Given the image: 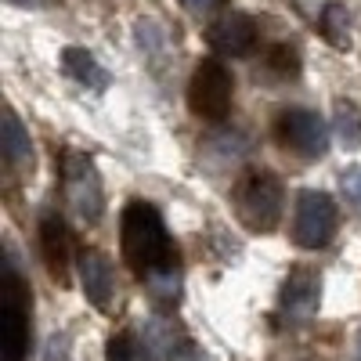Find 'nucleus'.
Masks as SVG:
<instances>
[{"label": "nucleus", "mask_w": 361, "mask_h": 361, "mask_svg": "<svg viewBox=\"0 0 361 361\" xmlns=\"http://www.w3.org/2000/svg\"><path fill=\"white\" fill-rule=\"evenodd\" d=\"M119 246H123L127 267L148 286L152 300L173 304L180 293V253L152 202H127L123 221H119Z\"/></svg>", "instance_id": "f257e3e1"}, {"label": "nucleus", "mask_w": 361, "mask_h": 361, "mask_svg": "<svg viewBox=\"0 0 361 361\" xmlns=\"http://www.w3.org/2000/svg\"><path fill=\"white\" fill-rule=\"evenodd\" d=\"M29 350V289L18 264L4 260V289H0V361H25Z\"/></svg>", "instance_id": "f03ea898"}, {"label": "nucleus", "mask_w": 361, "mask_h": 361, "mask_svg": "<svg viewBox=\"0 0 361 361\" xmlns=\"http://www.w3.org/2000/svg\"><path fill=\"white\" fill-rule=\"evenodd\" d=\"M235 214L250 231H275L282 217V180L271 170H250L235 185Z\"/></svg>", "instance_id": "7ed1b4c3"}, {"label": "nucleus", "mask_w": 361, "mask_h": 361, "mask_svg": "<svg viewBox=\"0 0 361 361\" xmlns=\"http://www.w3.org/2000/svg\"><path fill=\"white\" fill-rule=\"evenodd\" d=\"M62 188H66V199L80 221L94 224L105 214V192H102V177L94 170V159L76 152V148L62 156Z\"/></svg>", "instance_id": "20e7f679"}, {"label": "nucleus", "mask_w": 361, "mask_h": 361, "mask_svg": "<svg viewBox=\"0 0 361 361\" xmlns=\"http://www.w3.org/2000/svg\"><path fill=\"white\" fill-rule=\"evenodd\" d=\"M231 90H235L231 73L217 62V58H202L192 73V80H188V109L199 119L221 123L231 112Z\"/></svg>", "instance_id": "39448f33"}, {"label": "nucleus", "mask_w": 361, "mask_h": 361, "mask_svg": "<svg viewBox=\"0 0 361 361\" xmlns=\"http://www.w3.org/2000/svg\"><path fill=\"white\" fill-rule=\"evenodd\" d=\"M336 235V202L325 192H300L296 199V221H293V238L300 250H322L329 238Z\"/></svg>", "instance_id": "423d86ee"}, {"label": "nucleus", "mask_w": 361, "mask_h": 361, "mask_svg": "<svg viewBox=\"0 0 361 361\" xmlns=\"http://www.w3.org/2000/svg\"><path fill=\"white\" fill-rule=\"evenodd\" d=\"M275 137L304 159H322L329 148V130L311 109H282L275 119Z\"/></svg>", "instance_id": "0eeeda50"}, {"label": "nucleus", "mask_w": 361, "mask_h": 361, "mask_svg": "<svg viewBox=\"0 0 361 361\" xmlns=\"http://www.w3.org/2000/svg\"><path fill=\"white\" fill-rule=\"evenodd\" d=\"M318 300H322V275L311 267H296L282 286L279 304H282V314L289 322H307L318 311Z\"/></svg>", "instance_id": "6e6552de"}, {"label": "nucleus", "mask_w": 361, "mask_h": 361, "mask_svg": "<svg viewBox=\"0 0 361 361\" xmlns=\"http://www.w3.org/2000/svg\"><path fill=\"white\" fill-rule=\"evenodd\" d=\"M209 47L217 54H228V58H243L257 47V22L243 11H231L224 18L214 22L209 29Z\"/></svg>", "instance_id": "1a4fd4ad"}, {"label": "nucleus", "mask_w": 361, "mask_h": 361, "mask_svg": "<svg viewBox=\"0 0 361 361\" xmlns=\"http://www.w3.org/2000/svg\"><path fill=\"white\" fill-rule=\"evenodd\" d=\"M80 286H83V296L98 311L112 307L116 282H112V264L105 260V253H98V250H83L80 253Z\"/></svg>", "instance_id": "9d476101"}, {"label": "nucleus", "mask_w": 361, "mask_h": 361, "mask_svg": "<svg viewBox=\"0 0 361 361\" xmlns=\"http://www.w3.org/2000/svg\"><path fill=\"white\" fill-rule=\"evenodd\" d=\"M40 253H44V264L51 275L58 282H66L69 279V231L62 217L47 214L40 221Z\"/></svg>", "instance_id": "9b49d317"}, {"label": "nucleus", "mask_w": 361, "mask_h": 361, "mask_svg": "<svg viewBox=\"0 0 361 361\" xmlns=\"http://www.w3.org/2000/svg\"><path fill=\"white\" fill-rule=\"evenodd\" d=\"M62 69H66V76H73L76 83H83L90 90L109 87V73L98 66V58L90 51H83V47H66L62 51Z\"/></svg>", "instance_id": "f8f14e48"}, {"label": "nucleus", "mask_w": 361, "mask_h": 361, "mask_svg": "<svg viewBox=\"0 0 361 361\" xmlns=\"http://www.w3.org/2000/svg\"><path fill=\"white\" fill-rule=\"evenodd\" d=\"M141 336H145V354H148V361H173V354L180 350V347H177V329H173V322H166V318H159V314L145 322Z\"/></svg>", "instance_id": "ddd939ff"}, {"label": "nucleus", "mask_w": 361, "mask_h": 361, "mask_svg": "<svg viewBox=\"0 0 361 361\" xmlns=\"http://www.w3.org/2000/svg\"><path fill=\"white\" fill-rule=\"evenodd\" d=\"M0 145H4V159H8L11 166H25L29 159H33V145H29V134H25V127L18 123L15 112L4 116V127H0Z\"/></svg>", "instance_id": "4468645a"}, {"label": "nucleus", "mask_w": 361, "mask_h": 361, "mask_svg": "<svg viewBox=\"0 0 361 361\" xmlns=\"http://www.w3.org/2000/svg\"><path fill=\"white\" fill-rule=\"evenodd\" d=\"M333 134L343 148H361V109L347 98L336 102L333 109Z\"/></svg>", "instance_id": "2eb2a0df"}, {"label": "nucleus", "mask_w": 361, "mask_h": 361, "mask_svg": "<svg viewBox=\"0 0 361 361\" xmlns=\"http://www.w3.org/2000/svg\"><path fill=\"white\" fill-rule=\"evenodd\" d=\"M318 29H322V37L333 44V47H340V51L350 47V33H347V29H350V18H347V8L336 4V0H329V4L322 8Z\"/></svg>", "instance_id": "dca6fc26"}, {"label": "nucleus", "mask_w": 361, "mask_h": 361, "mask_svg": "<svg viewBox=\"0 0 361 361\" xmlns=\"http://www.w3.org/2000/svg\"><path fill=\"white\" fill-rule=\"evenodd\" d=\"M137 47L145 51V58H148L156 69L166 62V37H163V29H159L156 22L137 18Z\"/></svg>", "instance_id": "f3484780"}, {"label": "nucleus", "mask_w": 361, "mask_h": 361, "mask_svg": "<svg viewBox=\"0 0 361 361\" xmlns=\"http://www.w3.org/2000/svg\"><path fill=\"white\" fill-rule=\"evenodd\" d=\"M141 347L134 340V333H116L105 347V361H141Z\"/></svg>", "instance_id": "a211bd4d"}, {"label": "nucleus", "mask_w": 361, "mask_h": 361, "mask_svg": "<svg viewBox=\"0 0 361 361\" xmlns=\"http://www.w3.org/2000/svg\"><path fill=\"white\" fill-rule=\"evenodd\" d=\"M267 66L275 73H282V76H296L300 73V58H296V51L289 44H275L271 54H267Z\"/></svg>", "instance_id": "6ab92c4d"}, {"label": "nucleus", "mask_w": 361, "mask_h": 361, "mask_svg": "<svg viewBox=\"0 0 361 361\" xmlns=\"http://www.w3.org/2000/svg\"><path fill=\"white\" fill-rule=\"evenodd\" d=\"M340 188H343L347 202L361 214V170H357V166H350V170H343V173H340Z\"/></svg>", "instance_id": "aec40b11"}, {"label": "nucleus", "mask_w": 361, "mask_h": 361, "mask_svg": "<svg viewBox=\"0 0 361 361\" xmlns=\"http://www.w3.org/2000/svg\"><path fill=\"white\" fill-rule=\"evenodd\" d=\"M66 350H69V333H54V336L47 340L44 361H66Z\"/></svg>", "instance_id": "412c9836"}, {"label": "nucleus", "mask_w": 361, "mask_h": 361, "mask_svg": "<svg viewBox=\"0 0 361 361\" xmlns=\"http://www.w3.org/2000/svg\"><path fill=\"white\" fill-rule=\"evenodd\" d=\"M180 4H185L192 15H202V11H209V8H214L217 0H180Z\"/></svg>", "instance_id": "4be33fe9"}, {"label": "nucleus", "mask_w": 361, "mask_h": 361, "mask_svg": "<svg viewBox=\"0 0 361 361\" xmlns=\"http://www.w3.org/2000/svg\"><path fill=\"white\" fill-rule=\"evenodd\" d=\"M11 4H18V8H37L40 0H11Z\"/></svg>", "instance_id": "5701e85b"}, {"label": "nucleus", "mask_w": 361, "mask_h": 361, "mask_svg": "<svg viewBox=\"0 0 361 361\" xmlns=\"http://www.w3.org/2000/svg\"><path fill=\"white\" fill-rule=\"evenodd\" d=\"M357 361H361V343H357Z\"/></svg>", "instance_id": "b1692460"}]
</instances>
